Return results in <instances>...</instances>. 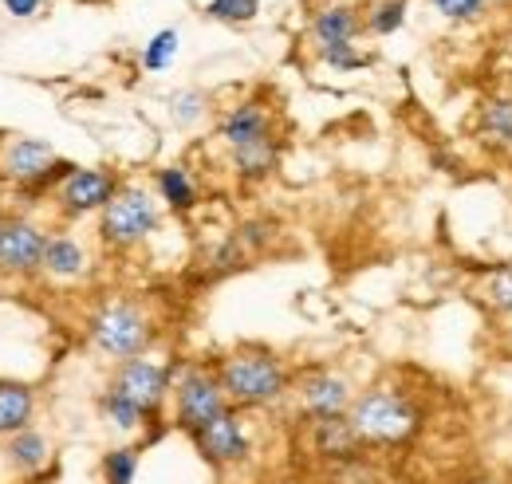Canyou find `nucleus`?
I'll return each mask as SVG.
<instances>
[{
    "label": "nucleus",
    "instance_id": "nucleus-28",
    "mask_svg": "<svg viewBox=\"0 0 512 484\" xmlns=\"http://www.w3.org/2000/svg\"><path fill=\"white\" fill-rule=\"evenodd\" d=\"M205 107H209V103H205V95H201V91H193V87L170 95V119L178 122V126H197L201 115H205Z\"/></svg>",
    "mask_w": 512,
    "mask_h": 484
},
{
    "label": "nucleus",
    "instance_id": "nucleus-12",
    "mask_svg": "<svg viewBox=\"0 0 512 484\" xmlns=\"http://www.w3.org/2000/svg\"><path fill=\"white\" fill-rule=\"evenodd\" d=\"M48 237L32 225H8L0 229V264L16 268V272H32L36 264H44Z\"/></svg>",
    "mask_w": 512,
    "mask_h": 484
},
{
    "label": "nucleus",
    "instance_id": "nucleus-32",
    "mask_svg": "<svg viewBox=\"0 0 512 484\" xmlns=\"http://www.w3.org/2000/svg\"><path fill=\"white\" fill-rule=\"evenodd\" d=\"M477 484H512V481H505V477H485V481H477Z\"/></svg>",
    "mask_w": 512,
    "mask_h": 484
},
{
    "label": "nucleus",
    "instance_id": "nucleus-17",
    "mask_svg": "<svg viewBox=\"0 0 512 484\" xmlns=\"http://www.w3.org/2000/svg\"><path fill=\"white\" fill-rule=\"evenodd\" d=\"M154 185H158L162 201H166L174 213H190L193 205H197V185H193L186 166H166V170H158Z\"/></svg>",
    "mask_w": 512,
    "mask_h": 484
},
{
    "label": "nucleus",
    "instance_id": "nucleus-30",
    "mask_svg": "<svg viewBox=\"0 0 512 484\" xmlns=\"http://www.w3.org/2000/svg\"><path fill=\"white\" fill-rule=\"evenodd\" d=\"M4 8H8L12 16H32V12L40 8V0H4Z\"/></svg>",
    "mask_w": 512,
    "mask_h": 484
},
{
    "label": "nucleus",
    "instance_id": "nucleus-13",
    "mask_svg": "<svg viewBox=\"0 0 512 484\" xmlns=\"http://www.w3.org/2000/svg\"><path fill=\"white\" fill-rule=\"evenodd\" d=\"M268 138V111L260 103H237L225 119H221V142L229 150H245L253 142Z\"/></svg>",
    "mask_w": 512,
    "mask_h": 484
},
{
    "label": "nucleus",
    "instance_id": "nucleus-7",
    "mask_svg": "<svg viewBox=\"0 0 512 484\" xmlns=\"http://www.w3.org/2000/svg\"><path fill=\"white\" fill-rule=\"evenodd\" d=\"M193 441H197V449L205 453L209 465H241V461L249 457V449H253L249 425H245L237 406L221 410L213 422L201 425V429L193 433Z\"/></svg>",
    "mask_w": 512,
    "mask_h": 484
},
{
    "label": "nucleus",
    "instance_id": "nucleus-24",
    "mask_svg": "<svg viewBox=\"0 0 512 484\" xmlns=\"http://www.w3.org/2000/svg\"><path fill=\"white\" fill-rule=\"evenodd\" d=\"M406 12H410V0H379L367 12V28L375 36H394V32L406 28Z\"/></svg>",
    "mask_w": 512,
    "mask_h": 484
},
{
    "label": "nucleus",
    "instance_id": "nucleus-9",
    "mask_svg": "<svg viewBox=\"0 0 512 484\" xmlns=\"http://www.w3.org/2000/svg\"><path fill=\"white\" fill-rule=\"evenodd\" d=\"M351 402H355V386L343 374H335V370L308 374L300 382V406H304V414L312 422L316 418H339V414H347Z\"/></svg>",
    "mask_w": 512,
    "mask_h": 484
},
{
    "label": "nucleus",
    "instance_id": "nucleus-18",
    "mask_svg": "<svg viewBox=\"0 0 512 484\" xmlns=\"http://www.w3.org/2000/svg\"><path fill=\"white\" fill-rule=\"evenodd\" d=\"M446 24L457 28H473V24H485L493 12H497V0H426Z\"/></svg>",
    "mask_w": 512,
    "mask_h": 484
},
{
    "label": "nucleus",
    "instance_id": "nucleus-6",
    "mask_svg": "<svg viewBox=\"0 0 512 484\" xmlns=\"http://www.w3.org/2000/svg\"><path fill=\"white\" fill-rule=\"evenodd\" d=\"M111 390H119L123 398H130L146 418L166 402V394L174 390L170 386V366L154 363V359H127L119 363L115 378H111Z\"/></svg>",
    "mask_w": 512,
    "mask_h": 484
},
{
    "label": "nucleus",
    "instance_id": "nucleus-20",
    "mask_svg": "<svg viewBox=\"0 0 512 484\" xmlns=\"http://www.w3.org/2000/svg\"><path fill=\"white\" fill-rule=\"evenodd\" d=\"M28 418H32V394L16 382H0V433L24 429Z\"/></svg>",
    "mask_w": 512,
    "mask_h": 484
},
{
    "label": "nucleus",
    "instance_id": "nucleus-31",
    "mask_svg": "<svg viewBox=\"0 0 512 484\" xmlns=\"http://www.w3.org/2000/svg\"><path fill=\"white\" fill-rule=\"evenodd\" d=\"M497 347H501V355H509V359H512V323H501V335H497Z\"/></svg>",
    "mask_w": 512,
    "mask_h": 484
},
{
    "label": "nucleus",
    "instance_id": "nucleus-5",
    "mask_svg": "<svg viewBox=\"0 0 512 484\" xmlns=\"http://www.w3.org/2000/svg\"><path fill=\"white\" fill-rule=\"evenodd\" d=\"M221 410H229V398H225L217 374L186 370L174 382V425H182L186 433H197L201 425L213 422Z\"/></svg>",
    "mask_w": 512,
    "mask_h": 484
},
{
    "label": "nucleus",
    "instance_id": "nucleus-26",
    "mask_svg": "<svg viewBox=\"0 0 512 484\" xmlns=\"http://www.w3.org/2000/svg\"><path fill=\"white\" fill-rule=\"evenodd\" d=\"M260 12V0H209L205 4V16L217 20V24H249Z\"/></svg>",
    "mask_w": 512,
    "mask_h": 484
},
{
    "label": "nucleus",
    "instance_id": "nucleus-22",
    "mask_svg": "<svg viewBox=\"0 0 512 484\" xmlns=\"http://www.w3.org/2000/svg\"><path fill=\"white\" fill-rule=\"evenodd\" d=\"M103 418L115 425V429H123V433H134V429L146 425V414H142L130 398H123L119 390H111V386H107V394H103Z\"/></svg>",
    "mask_w": 512,
    "mask_h": 484
},
{
    "label": "nucleus",
    "instance_id": "nucleus-19",
    "mask_svg": "<svg viewBox=\"0 0 512 484\" xmlns=\"http://www.w3.org/2000/svg\"><path fill=\"white\" fill-rule=\"evenodd\" d=\"M44 268H48L52 276H64V280H71V276H83L87 256H83L79 241H71V237H56V241H48Z\"/></svg>",
    "mask_w": 512,
    "mask_h": 484
},
{
    "label": "nucleus",
    "instance_id": "nucleus-8",
    "mask_svg": "<svg viewBox=\"0 0 512 484\" xmlns=\"http://www.w3.org/2000/svg\"><path fill=\"white\" fill-rule=\"evenodd\" d=\"M473 142L489 154H512V91H489L473 111Z\"/></svg>",
    "mask_w": 512,
    "mask_h": 484
},
{
    "label": "nucleus",
    "instance_id": "nucleus-3",
    "mask_svg": "<svg viewBox=\"0 0 512 484\" xmlns=\"http://www.w3.org/2000/svg\"><path fill=\"white\" fill-rule=\"evenodd\" d=\"M154 229H158V201L142 185H123L111 197V205L103 209V221H99V233L115 248H134Z\"/></svg>",
    "mask_w": 512,
    "mask_h": 484
},
{
    "label": "nucleus",
    "instance_id": "nucleus-16",
    "mask_svg": "<svg viewBox=\"0 0 512 484\" xmlns=\"http://www.w3.org/2000/svg\"><path fill=\"white\" fill-rule=\"evenodd\" d=\"M477 300H481V307H485L493 319L512 323V264H497V268H489V272L481 276Z\"/></svg>",
    "mask_w": 512,
    "mask_h": 484
},
{
    "label": "nucleus",
    "instance_id": "nucleus-23",
    "mask_svg": "<svg viewBox=\"0 0 512 484\" xmlns=\"http://www.w3.org/2000/svg\"><path fill=\"white\" fill-rule=\"evenodd\" d=\"M138 449L134 445H119V449H107L103 453V481L107 484H134L138 477Z\"/></svg>",
    "mask_w": 512,
    "mask_h": 484
},
{
    "label": "nucleus",
    "instance_id": "nucleus-4",
    "mask_svg": "<svg viewBox=\"0 0 512 484\" xmlns=\"http://www.w3.org/2000/svg\"><path fill=\"white\" fill-rule=\"evenodd\" d=\"M91 343L107 355V359H138L150 343V323L134 303H107L103 311H95L91 319Z\"/></svg>",
    "mask_w": 512,
    "mask_h": 484
},
{
    "label": "nucleus",
    "instance_id": "nucleus-11",
    "mask_svg": "<svg viewBox=\"0 0 512 484\" xmlns=\"http://www.w3.org/2000/svg\"><path fill=\"white\" fill-rule=\"evenodd\" d=\"M312 445H316L320 457L339 461V465H351V461H359V453H363V441L355 437L347 414H339V418H316V422H312Z\"/></svg>",
    "mask_w": 512,
    "mask_h": 484
},
{
    "label": "nucleus",
    "instance_id": "nucleus-14",
    "mask_svg": "<svg viewBox=\"0 0 512 484\" xmlns=\"http://www.w3.org/2000/svg\"><path fill=\"white\" fill-rule=\"evenodd\" d=\"M359 32H363V20H359V12H355L351 4H331V8L316 12V20H312V40H316V48L355 44Z\"/></svg>",
    "mask_w": 512,
    "mask_h": 484
},
{
    "label": "nucleus",
    "instance_id": "nucleus-15",
    "mask_svg": "<svg viewBox=\"0 0 512 484\" xmlns=\"http://www.w3.org/2000/svg\"><path fill=\"white\" fill-rule=\"evenodd\" d=\"M4 162H8V174L12 178L32 182V178H44L56 166V150L48 142H40V138H20V142L8 146V158Z\"/></svg>",
    "mask_w": 512,
    "mask_h": 484
},
{
    "label": "nucleus",
    "instance_id": "nucleus-21",
    "mask_svg": "<svg viewBox=\"0 0 512 484\" xmlns=\"http://www.w3.org/2000/svg\"><path fill=\"white\" fill-rule=\"evenodd\" d=\"M233 166H237L241 178H268L276 170V146H272V138L253 142L245 150H233Z\"/></svg>",
    "mask_w": 512,
    "mask_h": 484
},
{
    "label": "nucleus",
    "instance_id": "nucleus-27",
    "mask_svg": "<svg viewBox=\"0 0 512 484\" xmlns=\"http://www.w3.org/2000/svg\"><path fill=\"white\" fill-rule=\"evenodd\" d=\"M12 461L24 465V469H40V465L48 461V441H44L40 433H32V429L16 433V437H12Z\"/></svg>",
    "mask_w": 512,
    "mask_h": 484
},
{
    "label": "nucleus",
    "instance_id": "nucleus-1",
    "mask_svg": "<svg viewBox=\"0 0 512 484\" xmlns=\"http://www.w3.org/2000/svg\"><path fill=\"white\" fill-rule=\"evenodd\" d=\"M347 418H351L355 437L363 441V449H402L426 425L422 406L406 390H398V386L359 390L351 410H347Z\"/></svg>",
    "mask_w": 512,
    "mask_h": 484
},
{
    "label": "nucleus",
    "instance_id": "nucleus-25",
    "mask_svg": "<svg viewBox=\"0 0 512 484\" xmlns=\"http://www.w3.org/2000/svg\"><path fill=\"white\" fill-rule=\"evenodd\" d=\"M178 44H182L178 32H174V28H162V32L142 48V67H146V71H166L170 63L178 60Z\"/></svg>",
    "mask_w": 512,
    "mask_h": 484
},
{
    "label": "nucleus",
    "instance_id": "nucleus-29",
    "mask_svg": "<svg viewBox=\"0 0 512 484\" xmlns=\"http://www.w3.org/2000/svg\"><path fill=\"white\" fill-rule=\"evenodd\" d=\"M320 60L331 71H359V67L371 63V56H363L355 44H331V48H320Z\"/></svg>",
    "mask_w": 512,
    "mask_h": 484
},
{
    "label": "nucleus",
    "instance_id": "nucleus-10",
    "mask_svg": "<svg viewBox=\"0 0 512 484\" xmlns=\"http://www.w3.org/2000/svg\"><path fill=\"white\" fill-rule=\"evenodd\" d=\"M115 193H119L115 174H107V170H71L64 178V189H60V201H64L67 213L83 217V213L107 209Z\"/></svg>",
    "mask_w": 512,
    "mask_h": 484
},
{
    "label": "nucleus",
    "instance_id": "nucleus-2",
    "mask_svg": "<svg viewBox=\"0 0 512 484\" xmlns=\"http://www.w3.org/2000/svg\"><path fill=\"white\" fill-rule=\"evenodd\" d=\"M217 382H221L229 406H237V410L241 406H268L288 390V374H284L280 359L268 351H253V347L221 359Z\"/></svg>",
    "mask_w": 512,
    "mask_h": 484
}]
</instances>
